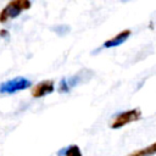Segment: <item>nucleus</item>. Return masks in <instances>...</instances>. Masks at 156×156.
<instances>
[{
  "instance_id": "f03ea898",
  "label": "nucleus",
  "mask_w": 156,
  "mask_h": 156,
  "mask_svg": "<svg viewBox=\"0 0 156 156\" xmlns=\"http://www.w3.org/2000/svg\"><path fill=\"white\" fill-rule=\"evenodd\" d=\"M141 117H143V112L140 108L136 107V108L127 110V111L119 112L116 116H113V118L110 123V127L112 129H119V128H122L129 123H133V122L141 119Z\"/></svg>"
},
{
  "instance_id": "0eeeda50",
  "label": "nucleus",
  "mask_w": 156,
  "mask_h": 156,
  "mask_svg": "<svg viewBox=\"0 0 156 156\" xmlns=\"http://www.w3.org/2000/svg\"><path fill=\"white\" fill-rule=\"evenodd\" d=\"M57 156H83V155H82L79 146L76 144H72V145H67L62 147L61 150H58Z\"/></svg>"
},
{
  "instance_id": "423d86ee",
  "label": "nucleus",
  "mask_w": 156,
  "mask_h": 156,
  "mask_svg": "<svg viewBox=\"0 0 156 156\" xmlns=\"http://www.w3.org/2000/svg\"><path fill=\"white\" fill-rule=\"evenodd\" d=\"M79 74H76L71 78H62L60 80V84H58V91L60 93H67L73 87H76L78 83H79Z\"/></svg>"
},
{
  "instance_id": "1a4fd4ad",
  "label": "nucleus",
  "mask_w": 156,
  "mask_h": 156,
  "mask_svg": "<svg viewBox=\"0 0 156 156\" xmlns=\"http://www.w3.org/2000/svg\"><path fill=\"white\" fill-rule=\"evenodd\" d=\"M6 34H7V30H5V29H1V30H0V35H1V37H5Z\"/></svg>"
},
{
  "instance_id": "f257e3e1",
  "label": "nucleus",
  "mask_w": 156,
  "mask_h": 156,
  "mask_svg": "<svg viewBox=\"0 0 156 156\" xmlns=\"http://www.w3.org/2000/svg\"><path fill=\"white\" fill-rule=\"evenodd\" d=\"M32 2L28 0H13L5 5V7L0 12V23H6L15 17L20 16L23 11L29 10Z\"/></svg>"
},
{
  "instance_id": "6e6552de",
  "label": "nucleus",
  "mask_w": 156,
  "mask_h": 156,
  "mask_svg": "<svg viewBox=\"0 0 156 156\" xmlns=\"http://www.w3.org/2000/svg\"><path fill=\"white\" fill-rule=\"evenodd\" d=\"M154 155H156V141L145 146L144 149H139V150L133 151L128 156H154Z\"/></svg>"
},
{
  "instance_id": "39448f33",
  "label": "nucleus",
  "mask_w": 156,
  "mask_h": 156,
  "mask_svg": "<svg viewBox=\"0 0 156 156\" xmlns=\"http://www.w3.org/2000/svg\"><path fill=\"white\" fill-rule=\"evenodd\" d=\"M130 34H132V30H130V29H124V30L119 32L117 35H115V37H112V38L107 39V40L102 44V46H104V48H106V49L119 46L121 44H123V43H124L129 37H130Z\"/></svg>"
},
{
  "instance_id": "7ed1b4c3",
  "label": "nucleus",
  "mask_w": 156,
  "mask_h": 156,
  "mask_svg": "<svg viewBox=\"0 0 156 156\" xmlns=\"http://www.w3.org/2000/svg\"><path fill=\"white\" fill-rule=\"evenodd\" d=\"M32 87V82L24 77H15L0 84V93L1 94H15L17 91L26 90Z\"/></svg>"
},
{
  "instance_id": "20e7f679",
  "label": "nucleus",
  "mask_w": 156,
  "mask_h": 156,
  "mask_svg": "<svg viewBox=\"0 0 156 156\" xmlns=\"http://www.w3.org/2000/svg\"><path fill=\"white\" fill-rule=\"evenodd\" d=\"M54 89H55L54 80H43L32 88L30 94L33 98H43L48 94H51Z\"/></svg>"
}]
</instances>
